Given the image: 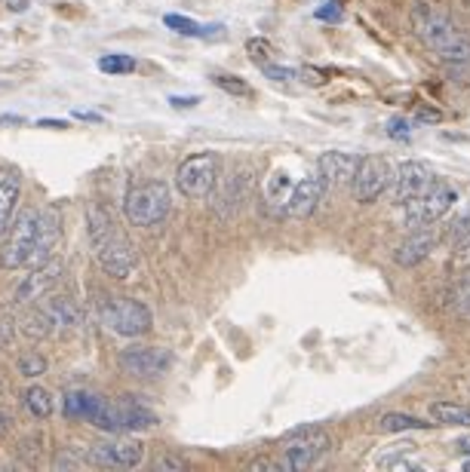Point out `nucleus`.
Here are the masks:
<instances>
[{"mask_svg": "<svg viewBox=\"0 0 470 472\" xmlns=\"http://www.w3.org/2000/svg\"><path fill=\"white\" fill-rule=\"evenodd\" d=\"M6 429H10V415H6V411H0V436H4Z\"/></svg>", "mask_w": 470, "mask_h": 472, "instance_id": "79ce46f5", "label": "nucleus"}, {"mask_svg": "<svg viewBox=\"0 0 470 472\" xmlns=\"http://www.w3.org/2000/svg\"><path fill=\"white\" fill-rule=\"evenodd\" d=\"M323 193H326V181H323L320 169H317V172L305 175V179H301L296 188H292L289 215L292 218H310V215L317 212V206H320Z\"/></svg>", "mask_w": 470, "mask_h": 472, "instance_id": "dca6fc26", "label": "nucleus"}, {"mask_svg": "<svg viewBox=\"0 0 470 472\" xmlns=\"http://www.w3.org/2000/svg\"><path fill=\"white\" fill-rule=\"evenodd\" d=\"M163 25L175 34H184V37H204V34H209V31H218V28H213V25L206 28V25H200V22L188 19V15H179V13L163 15Z\"/></svg>", "mask_w": 470, "mask_h": 472, "instance_id": "cd10ccee", "label": "nucleus"}, {"mask_svg": "<svg viewBox=\"0 0 470 472\" xmlns=\"http://www.w3.org/2000/svg\"><path fill=\"white\" fill-rule=\"evenodd\" d=\"M62 273H65L62 258H47L44 264H37L28 276H22L19 289H16V294H13V303L19 307V303L44 301L47 294L58 285V280H62Z\"/></svg>", "mask_w": 470, "mask_h": 472, "instance_id": "f8f14e48", "label": "nucleus"}, {"mask_svg": "<svg viewBox=\"0 0 470 472\" xmlns=\"http://www.w3.org/2000/svg\"><path fill=\"white\" fill-rule=\"evenodd\" d=\"M393 179H397V175H393L391 159L363 157L360 159V166H357V172H354V179H350V193H354L357 202L369 206V202H375L384 190L391 188Z\"/></svg>", "mask_w": 470, "mask_h": 472, "instance_id": "1a4fd4ad", "label": "nucleus"}, {"mask_svg": "<svg viewBox=\"0 0 470 472\" xmlns=\"http://www.w3.org/2000/svg\"><path fill=\"white\" fill-rule=\"evenodd\" d=\"M452 202H455V190H452L446 181H433L431 188L422 190L418 197L402 202V221H406L409 227L433 224L449 212Z\"/></svg>", "mask_w": 470, "mask_h": 472, "instance_id": "0eeeda50", "label": "nucleus"}, {"mask_svg": "<svg viewBox=\"0 0 470 472\" xmlns=\"http://www.w3.org/2000/svg\"><path fill=\"white\" fill-rule=\"evenodd\" d=\"M215 87H222L225 92H231V96H253V89L246 87L240 77H228V74H222V77H215Z\"/></svg>", "mask_w": 470, "mask_h": 472, "instance_id": "7c9ffc66", "label": "nucleus"}, {"mask_svg": "<svg viewBox=\"0 0 470 472\" xmlns=\"http://www.w3.org/2000/svg\"><path fill=\"white\" fill-rule=\"evenodd\" d=\"M6 6H10L13 13H22V10H28V0H4Z\"/></svg>", "mask_w": 470, "mask_h": 472, "instance_id": "a19ab883", "label": "nucleus"}, {"mask_svg": "<svg viewBox=\"0 0 470 472\" xmlns=\"http://www.w3.org/2000/svg\"><path fill=\"white\" fill-rule=\"evenodd\" d=\"M458 313L470 319V273L465 276V282H461V292H458Z\"/></svg>", "mask_w": 470, "mask_h": 472, "instance_id": "c9c22d12", "label": "nucleus"}, {"mask_svg": "<svg viewBox=\"0 0 470 472\" xmlns=\"http://www.w3.org/2000/svg\"><path fill=\"white\" fill-rule=\"evenodd\" d=\"M175 184L188 200H206L218 184V157L215 154H194L188 157L175 172Z\"/></svg>", "mask_w": 470, "mask_h": 472, "instance_id": "6e6552de", "label": "nucleus"}, {"mask_svg": "<svg viewBox=\"0 0 470 472\" xmlns=\"http://www.w3.org/2000/svg\"><path fill=\"white\" fill-rule=\"evenodd\" d=\"M47 371V359L40 353H25L19 359V375L22 377H40Z\"/></svg>", "mask_w": 470, "mask_h": 472, "instance_id": "c756f323", "label": "nucleus"}, {"mask_svg": "<svg viewBox=\"0 0 470 472\" xmlns=\"http://www.w3.org/2000/svg\"><path fill=\"white\" fill-rule=\"evenodd\" d=\"M249 188H253V172H249V169H234L228 179H222V190H218V200L213 202L218 215L222 218L237 215L249 197Z\"/></svg>", "mask_w": 470, "mask_h": 472, "instance_id": "2eb2a0df", "label": "nucleus"}, {"mask_svg": "<svg viewBox=\"0 0 470 472\" xmlns=\"http://www.w3.org/2000/svg\"><path fill=\"white\" fill-rule=\"evenodd\" d=\"M388 135H393L397 141H406L409 135H413V129H409L406 120H400V117H393V120L388 123Z\"/></svg>", "mask_w": 470, "mask_h": 472, "instance_id": "e433bc0d", "label": "nucleus"}, {"mask_svg": "<svg viewBox=\"0 0 470 472\" xmlns=\"http://www.w3.org/2000/svg\"><path fill=\"white\" fill-rule=\"evenodd\" d=\"M25 408L37 420H47L56 411V399L47 386H28V390H25Z\"/></svg>", "mask_w": 470, "mask_h": 472, "instance_id": "393cba45", "label": "nucleus"}, {"mask_svg": "<svg viewBox=\"0 0 470 472\" xmlns=\"http://www.w3.org/2000/svg\"><path fill=\"white\" fill-rule=\"evenodd\" d=\"M89 424L96 429H102V433H123L127 429V417H123V405L117 402H108L105 395H96V402H92V411H89Z\"/></svg>", "mask_w": 470, "mask_h": 472, "instance_id": "6ab92c4d", "label": "nucleus"}, {"mask_svg": "<svg viewBox=\"0 0 470 472\" xmlns=\"http://www.w3.org/2000/svg\"><path fill=\"white\" fill-rule=\"evenodd\" d=\"M120 368L139 381H157L172 368V353L163 347H151V344H132L120 353Z\"/></svg>", "mask_w": 470, "mask_h": 472, "instance_id": "9d476101", "label": "nucleus"}, {"mask_svg": "<svg viewBox=\"0 0 470 472\" xmlns=\"http://www.w3.org/2000/svg\"><path fill=\"white\" fill-rule=\"evenodd\" d=\"M47 313L49 319H53L56 332H74L80 323V310L78 303H74L71 298H65V294H56V298H47Z\"/></svg>", "mask_w": 470, "mask_h": 472, "instance_id": "aec40b11", "label": "nucleus"}, {"mask_svg": "<svg viewBox=\"0 0 470 472\" xmlns=\"http://www.w3.org/2000/svg\"><path fill=\"white\" fill-rule=\"evenodd\" d=\"M360 166V157L357 154H344V150H329V154L320 157V163H317V169H320L326 188H332V184H350V179H354Z\"/></svg>", "mask_w": 470, "mask_h": 472, "instance_id": "a211bd4d", "label": "nucleus"}, {"mask_svg": "<svg viewBox=\"0 0 470 472\" xmlns=\"http://www.w3.org/2000/svg\"><path fill=\"white\" fill-rule=\"evenodd\" d=\"M249 469H253V472H258V469L283 472V469H287V463H283V460H271V457H258V460H253V463H249Z\"/></svg>", "mask_w": 470, "mask_h": 472, "instance_id": "4c0bfd02", "label": "nucleus"}, {"mask_svg": "<svg viewBox=\"0 0 470 472\" xmlns=\"http://www.w3.org/2000/svg\"><path fill=\"white\" fill-rule=\"evenodd\" d=\"M44 212L25 209L19 221L10 224L4 242H0V267L22 270L28 264H44Z\"/></svg>", "mask_w": 470, "mask_h": 472, "instance_id": "7ed1b4c3", "label": "nucleus"}, {"mask_svg": "<svg viewBox=\"0 0 470 472\" xmlns=\"http://www.w3.org/2000/svg\"><path fill=\"white\" fill-rule=\"evenodd\" d=\"M458 448H461V454H470V436H467V438H461Z\"/></svg>", "mask_w": 470, "mask_h": 472, "instance_id": "37998d69", "label": "nucleus"}, {"mask_svg": "<svg viewBox=\"0 0 470 472\" xmlns=\"http://www.w3.org/2000/svg\"><path fill=\"white\" fill-rule=\"evenodd\" d=\"M452 242H455V249L467 246V242H470V215L458 218V221L452 224Z\"/></svg>", "mask_w": 470, "mask_h": 472, "instance_id": "473e14b6", "label": "nucleus"}, {"mask_svg": "<svg viewBox=\"0 0 470 472\" xmlns=\"http://www.w3.org/2000/svg\"><path fill=\"white\" fill-rule=\"evenodd\" d=\"M262 71H265V77H271V80H277V83H289V80H296V71H289V67L262 65Z\"/></svg>", "mask_w": 470, "mask_h": 472, "instance_id": "72a5a7b5", "label": "nucleus"}, {"mask_svg": "<svg viewBox=\"0 0 470 472\" xmlns=\"http://www.w3.org/2000/svg\"><path fill=\"white\" fill-rule=\"evenodd\" d=\"M436 242H440V233L433 231V227H413V233L402 236V242L397 249H393V261H397L400 267H415L422 264V261L431 255L436 249Z\"/></svg>", "mask_w": 470, "mask_h": 472, "instance_id": "4468645a", "label": "nucleus"}, {"mask_svg": "<svg viewBox=\"0 0 470 472\" xmlns=\"http://www.w3.org/2000/svg\"><path fill=\"white\" fill-rule=\"evenodd\" d=\"M99 316H102L108 332L120 337H141L154 325L151 310L141 301H132V298H108L102 303V310H99Z\"/></svg>", "mask_w": 470, "mask_h": 472, "instance_id": "39448f33", "label": "nucleus"}, {"mask_svg": "<svg viewBox=\"0 0 470 472\" xmlns=\"http://www.w3.org/2000/svg\"><path fill=\"white\" fill-rule=\"evenodd\" d=\"M246 53L253 56L258 65H265L267 58H271V53H274V49H271V44H267V40L256 37V40H249V44H246Z\"/></svg>", "mask_w": 470, "mask_h": 472, "instance_id": "2f4dec72", "label": "nucleus"}, {"mask_svg": "<svg viewBox=\"0 0 470 472\" xmlns=\"http://www.w3.org/2000/svg\"><path fill=\"white\" fill-rule=\"evenodd\" d=\"M123 417H127V429H151V426H157L154 411H148L145 405L132 402V395H130L127 402H123Z\"/></svg>", "mask_w": 470, "mask_h": 472, "instance_id": "bb28decb", "label": "nucleus"}, {"mask_svg": "<svg viewBox=\"0 0 470 472\" xmlns=\"http://www.w3.org/2000/svg\"><path fill=\"white\" fill-rule=\"evenodd\" d=\"M154 469H157V472H163V469H188V460L172 457V454H163V457L154 460Z\"/></svg>", "mask_w": 470, "mask_h": 472, "instance_id": "f704fd0d", "label": "nucleus"}, {"mask_svg": "<svg viewBox=\"0 0 470 472\" xmlns=\"http://www.w3.org/2000/svg\"><path fill=\"white\" fill-rule=\"evenodd\" d=\"M431 426L433 424H424V420H418L413 415H400V411H388V415L375 420L379 433H413V429H431Z\"/></svg>", "mask_w": 470, "mask_h": 472, "instance_id": "5701e85b", "label": "nucleus"}, {"mask_svg": "<svg viewBox=\"0 0 470 472\" xmlns=\"http://www.w3.org/2000/svg\"><path fill=\"white\" fill-rule=\"evenodd\" d=\"M170 105H175V108H194V105H200V96H191V98H179V96H172V98H170Z\"/></svg>", "mask_w": 470, "mask_h": 472, "instance_id": "ea45409f", "label": "nucleus"}, {"mask_svg": "<svg viewBox=\"0 0 470 472\" xmlns=\"http://www.w3.org/2000/svg\"><path fill=\"white\" fill-rule=\"evenodd\" d=\"M326 451H329V433L320 426H305V429H296L289 438H283L280 460L287 463L289 472H301L314 467Z\"/></svg>", "mask_w": 470, "mask_h": 472, "instance_id": "423d86ee", "label": "nucleus"}, {"mask_svg": "<svg viewBox=\"0 0 470 472\" xmlns=\"http://www.w3.org/2000/svg\"><path fill=\"white\" fill-rule=\"evenodd\" d=\"M19 197H22V172L16 166H0V240L10 231Z\"/></svg>", "mask_w": 470, "mask_h": 472, "instance_id": "f3484780", "label": "nucleus"}, {"mask_svg": "<svg viewBox=\"0 0 470 472\" xmlns=\"http://www.w3.org/2000/svg\"><path fill=\"white\" fill-rule=\"evenodd\" d=\"M292 188H296V184H292L287 175H280L277 172L274 179H271V184H267L265 188V202H267V209H277L280 206V212H287L289 215V197H292Z\"/></svg>", "mask_w": 470, "mask_h": 472, "instance_id": "b1692460", "label": "nucleus"}, {"mask_svg": "<svg viewBox=\"0 0 470 472\" xmlns=\"http://www.w3.org/2000/svg\"><path fill=\"white\" fill-rule=\"evenodd\" d=\"M19 328H22V334L31 337V341H40V337L56 334V325H53V319H49L44 303H40V307H35V310H28V313L22 316Z\"/></svg>", "mask_w": 470, "mask_h": 472, "instance_id": "412c9836", "label": "nucleus"}, {"mask_svg": "<svg viewBox=\"0 0 470 472\" xmlns=\"http://www.w3.org/2000/svg\"><path fill=\"white\" fill-rule=\"evenodd\" d=\"M172 212V193L166 181H145L127 190L123 215L132 227H157Z\"/></svg>", "mask_w": 470, "mask_h": 472, "instance_id": "20e7f679", "label": "nucleus"}, {"mask_svg": "<svg viewBox=\"0 0 470 472\" xmlns=\"http://www.w3.org/2000/svg\"><path fill=\"white\" fill-rule=\"evenodd\" d=\"M433 181H436V169L431 163H424V159H406L397 169V179H393V184H397L393 188V200H397V206H402V202H409L422 190L431 188Z\"/></svg>", "mask_w": 470, "mask_h": 472, "instance_id": "ddd939ff", "label": "nucleus"}, {"mask_svg": "<svg viewBox=\"0 0 470 472\" xmlns=\"http://www.w3.org/2000/svg\"><path fill=\"white\" fill-rule=\"evenodd\" d=\"M317 19H341L339 4H326V10H317Z\"/></svg>", "mask_w": 470, "mask_h": 472, "instance_id": "58836bf2", "label": "nucleus"}, {"mask_svg": "<svg viewBox=\"0 0 470 472\" xmlns=\"http://www.w3.org/2000/svg\"><path fill=\"white\" fill-rule=\"evenodd\" d=\"M413 25L418 40L440 58L443 65L470 62V34L452 19L440 0H415Z\"/></svg>", "mask_w": 470, "mask_h": 472, "instance_id": "f257e3e1", "label": "nucleus"}, {"mask_svg": "<svg viewBox=\"0 0 470 472\" xmlns=\"http://www.w3.org/2000/svg\"><path fill=\"white\" fill-rule=\"evenodd\" d=\"M431 417L443 426H470V408L458 402H433Z\"/></svg>", "mask_w": 470, "mask_h": 472, "instance_id": "4be33fe9", "label": "nucleus"}, {"mask_svg": "<svg viewBox=\"0 0 470 472\" xmlns=\"http://www.w3.org/2000/svg\"><path fill=\"white\" fill-rule=\"evenodd\" d=\"M145 457V445L136 438H114V442H99L87 451V463L102 469H132Z\"/></svg>", "mask_w": 470, "mask_h": 472, "instance_id": "9b49d317", "label": "nucleus"}, {"mask_svg": "<svg viewBox=\"0 0 470 472\" xmlns=\"http://www.w3.org/2000/svg\"><path fill=\"white\" fill-rule=\"evenodd\" d=\"M87 221H89V240H92V251H96L99 267H102L108 276H114V280H130L132 270L139 267V255H136V246L130 242V236L114 224V218L108 215L102 206H89Z\"/></svg>", "mask_w": 470, "mask_h": 472, "instance_id": "f03ea898", "label": "nucleus"}, {"mask_svg": "<svg viewBox=\"0 0 470 472\" xmlns=\"http://www.w3.org/2000/svg\"><path fill=\"white\" fill-rule=\"evenodd\" d=\"M96 395L99 393H89V390H68V393H65V402H62L65 417L87 420L89 411H92V402H96Z\"/></svg>", "mask_w": 470, "mask_h": 472, "instance_id": "a878e982", "label": "nucleus"}, {"mask_svg": "<svg viewBox=\"0 0 470 472\" xmlns=\"http://www.w3.org/2000/svg\"><path fill=\"white\" fill-rule=\"evenodd\" d=\"M99 67H102L105 74H132L136 71V58L132 56H102L99 58Z\"/></svg>", "mask_w": 470, "mask_h": 472, "instance_id": "c85d7f7f", "label": "nucleus"}]
</instances>
